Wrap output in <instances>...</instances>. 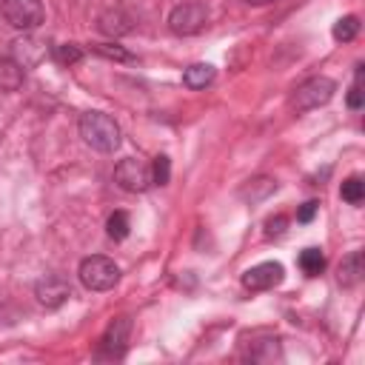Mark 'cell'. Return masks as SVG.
Masks as SVG:
<instances>
[{"instance_id": "10", "label": "cell", "mask_w": 365, "mask_h": 365, "mask_svg": "<svg viewBox=\"0 0 365 365\" xmlns=\"http://www.w3.org/2000/svg\"><path fill=\"white\" fill-rule=\"evenodd\" d=\"M48 54L46 43L37 40V37H23V40H14L11 43V60L20 66V68H34L40 66V60Z\"/></svg>"}, {"instance_id": "18", "label": "cell", "mask_w": 365, "mask_h": 365, "mask_svg": "<svg viewBox=\"0 0 365 365\" xmlns=\"http://www.w3.org/2000/svg\"><path fill=\"white\" fill-rule=\"evenodd\" d=\"M128 228H131V220H128L125 211H114L108 217V222H106V231H108L111 240H125L128 237Z\"/></svg>"}, {"instance_id": "6", "label": "cell", "mask_w": 365, "mask_h": 365, "mask_svg": "<svg viewBox=\"0 0 365 365\" xmlns=\"http://www.w3.org/2000/svg\"><path fill=\"white\" fill-rule=\"evenodd\" d=\"M114 182H117L123 191L137 194V191H145V188L151 185V171H148L140 160L125 157V160H120L117 168H114Z\"/></svg>"}, {"instance_id": "9", "label": "cell", "mask_w": 365, "mask_h": 365, "mask_svg": "<svg viewBox=\"0 0 365 365\" xmlns=\"http://www.w3.org/2000/svg\"><path fill=\"white\" fill-rule=\"evenodd\" d=\"M34 294H37L40 305H46V308H60V305L71 297V285H68V279L60 277V274H46V277L34 285Z\"/></svg>"}, {"instance_id": "22", "label": "cell", "mask_w": 365, "mask_h": 365, "mask_svg": "<svg viewBox=\"0 0 365 365\" xmlns=\"http://www.w3.org/2000/svg\"><path fill=\"white\" fill-rule=\"evenodd\" d=\"M317 211H319V202H317V200H308V202H302V205H299L297 220H299V222H311Z\"/></svg>"}, {"instance_id": "3", "label": "cell", "mask_w": 365, "mask_h": 365, "mask_svg": "<svg viewBox=\"0 0 365 365\" xmlns=\"http://www.w3.org/2000/svg\"><path fill=\"white\" fill-rule=\"evenodd\" d=\"M0 14L17 31H34L46 17L40 0H3L0 3Z\"/></svg>"}, {"instance_id": "14", "label": "cell", "mask_w": 365, "mask_h": 365, "mask_svg": "<svg viewBox=\"0 0 365 365\" xmlns=\"http://www.w3.org/2000/svg\"><path fill=\"white\" fill-rule=\"evenodd\" d=\"M214 66H208V63H194V66H188L185 71H182V83L188 86V88H205L211 80H214Z\"/></svg>"}, {"instance_id": "15", "label": "cell", "mask_w": 365, "mask_h": 365, "mask_svg": "<svg viewBox=\"0 0 365 365\" xmlns=\"http://www.w3.org/2000/svg\"><path fill=\"white\" fill-rule=\"evenodd\" d=\"M297 262H299V268H302L308 277H319V274L325 271V254H322L319 248H305Z\"/></svg>"}, {"instance_id": "8", "label": "cell", "mask_w": 365, "mask_h": 365, "mask_svg": "<svg viewBox=\"0 0 365 365\" xmlns=\"http://www.w3.org/2000/svg\"><path fill=\"white\" fill-rule=\"evenodd\" d=\"M282 277H285V268L279 262H259V265H251L242 274V285L248 291H268V288L279 285Z\"/></svg>"}, {"instance_id": "13", "label": "cell", "mask_w": 365, "mask_h": 365, "mask_svg": "<svg viewBox=\"0 0 365 365\" xmlns=\"http://www.w3.org/2000/svg\"><path fill=\"white\" fill-rule=\"evenodd\" d=\"M23 86V68L11 57H0V91H17Z\"/></svg>"}, {"instance_id": "12", "label": "cell", "mask_w": 365, "mask_h": 365, "mask_svg": "<svg viewBox=\"0 0 365 365\" xmlns=\"http://www.w3.org/2000/svg\"><path fill=\"white\" fill-rule=\"evenodd\" d=\"M336 279H339L342 288H354V285L362 279V251H351V254L339 262Z\"/></svg>"}, {"instance_id": "23", "label": "cell", "mask_w": 365, "mask_h": 365, "mask_svg": "<svg viewBox=\"0 0 365 365\" xmlns=\"http://www.w3.org/2000/svg\"><path fill=\"white\" fill-rule=\"evenodd\" d=\"M285 225H288V220H285L282 214H277V217H271V220L265 222V234H268V237H279V234L285 231Z\"/></svg>"}, {"instance_id": "19", "label": "cell", "mask_w": 365, "mask_h": 365, "mask_svg": "<svg viewBox=\"0 0 365 365\" xmlns=\"http://www.w3.org/2000/svg\"><path fill=\"white\" fill-rule=\"evenodd\" d=\"M51 57H54L57 63H63V66H71V63H77V60L83 57V48L74 46V43H63V46H54V48H51Z\"/></svg>"}, {"instance_id": "7", "label": "cell", "mask_w": 365, "mask_h": 365, "mask_svg": "<svg viewBox=\"0 0 365 365\" xmlns=\"http://www.w3.org/2000/svg\"><path fill=\"white\" fill-rule=\"evenodd\" d=\"M128 334H131V319L128 317H117L106 328V334L100 339L97 356H103V359H120L125 354V348H128Z\"/></svg>"}, {"instance_id": "1", "label": "cell", "mask_w": 365, "mask_h": 365, "mask_svg": "<svg viewBox=\"0 0 365 365\" xmlns=\"http://www.w3.org/2000/svg\"><path fill=\"white\" fill-rule=\"evenodd\" d=\"M80 137L94 151L108 154L120 145V125L114 123V117H108L103 111H86L80 117Z\"/></svg>"}, {"instance_id": "4", "label": "cell", "mask_w": 365, "mask_h": 365, "mask_svg": "<svg viewBox=\"0 0 365 365\" xmlns=\"http://www.w3.org/2000/svg\"><path fill=\"white\" fill-rule=\"evenodd\" d=\"M334 91H336V83L331 80V77H311V80H305L302 86H297V91H294V97H291V106L297 108V111H311V108H319V106H325L331 97H334Z\"/></svg>"}, {"instance_id": "2", "label": "cell", "mask_w": 365, "mask_h": 365, "mask_svg": "<svg viewBox=\"0 0 365 365\" xmlns=\"http://www.w3.org/2000/svg\"><path fill=\"white\" fill-rule=\"evenodd\" d=\"M80 282L88 288V291H108L117 285L120 279V268L114 259L103 257V254H94V257H86L80 262Z\"/></svg>"}, {"instance_id": "16", "label": "cell", "mask_w": 365, "mask_h": 365, "mask_svg": "<svg viewBox=\"0 0 365 365\" xmlns=\"http://www.w3.org/2000/svg\"><path fill=\"white\" fill-rule=\"evenodd\" d=\"M339 197H342L345 202H351V205H359V202L365 200V182H362V177H359V174H351V177L342 182Z\"/></svg>"}, {"instance_id": "21", "label": "cell", "mask_w": 365, "mask_h": 365, "mask_svg": "<svg viewBox=\"0 0 365 365\" xmlns=\"http://www.w3.org/2000/svg\"><path fill=\"white\" fill-rule=\"evenodd\" d=\"M94 51L108 57V60H131V54L123 46H114V43H100V46H94Z\"/></svg>"}, {"instance_id": "5", "label": "cell", "mask_w": 365, "mask_h": 365, "mask_svg": "<svg viewBox=\"0 0 365 365\" xmlns=\"http://www.w3.org/2000/svg\"><path fill=\"white\" fill-rule=\"evenodd\" d=\"M205 20H208L205 6L197 3V0H191V3H180V6L171 9V14H168V29H171L174 34H180V37H188V34H197V31L205 26Z\"/></svg>"}, {"instance_id": "11", "label": "cell", "mask_w": 365, "mask_h": 365, "mask_svg": "<svg viewBox=\"0 0 365 365\" xmlns=\"http://www.w3.org/2000/svg\"><path fill=\"white\" fill-rule=\"evenodd\" d=\"M100 31L103 34H108V37H123V34H128L131 29H134V14L131 11H125V6H111V9H106L103 14H100Z\"/></svg>"}, {"instance_id": "20", "label": "cell", "mask_w": 365, "mask_h": 365, "mask_svg": "<svg viewBox=\"0 0 365 365\" xmlns=\"http://www.w3.org/2000/svg\"><path fill=\"white\" fill-rule=\"evenodd\" d=\"M171 180V160L165 154L154 157V165H151V182L154 185H165Z\"/></svg>"}, {"instance_id": "24", "label": "cell", "mask_w": 365, "mask_h": 365, "mask_svg": "<svg viewBox=\"0 0 365 365\" xmlns=\"http://www.w3.org/2000/svg\"><path fill=\"white\" fill-rule=\"evenodd\" d=\"M245 3H251V6H265V3H274V0H245Z\"/></svg>"}, {"instance_id": "17", "label": "cell", "mask_w": 365, "mask_h": 365, "mask_svg": "<svg viewBox=\"0 0 365 365\" xmlns=\"http://www.w3.org/2000/svg\"><path fill=\"white\" fill-rule=\"evenodd\" d=\"M334 40H339V43H348V40H354L356 34H359V17H354V14H348V17H339L336 23H334Z\"/></svg>"}]
</instances>
